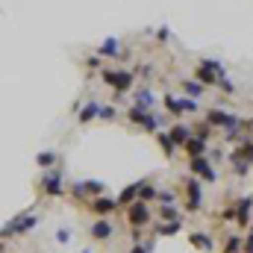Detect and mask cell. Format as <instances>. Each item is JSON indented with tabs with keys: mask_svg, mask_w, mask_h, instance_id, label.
I'll list each match as a JSON object with an SVG mask.
<instances>
[{
	"mask_svg": "<svg viewBox=\"0 0 253 253\" xmlns=\"http://www.w3.org/2000/svg\"><path fill=\"white\" fill-rule=\"evenodd\" d=\"M189 242L194 245V248H197V251H203V253H209L212 248H215V245H212V239H209L206 233H191Z\"/></svg>",
	"mask_w": 253,
	"mask_h": 253,
	"instance_id": "11",
	"label": "cell"
},
{
	"mask_svg": "<svg viewBox=\"0 0 253 253\" xmlns=\"http://www.w3.org/2000/svg\"><path fill=\"white\" fill-rule=\"evenodd\" d=\"M168 135H171V141H174V144H186V141L191 138V129H189V124H174Z\"/></svg>",
	"mask_w": 253,
	"mask_h": 253,
	"instance_id": "10",
	"label": "cell"
},
{
	"mask_svg": "<svg viewBox=\"0 0 253 253\" xmlns=\"http://www.w3.org/2000/svg\"><path fill=\"white\" fill-rule=\"evenodd\" d=\"M191 171H194L200 180H206V183L215 180V168L206 162V156H194V159H191Z\"/></svg>",
	"mask_w": 253,
	"mask_h": 253,
	"instance_id": "5",
	"label": "cell"
},
{
	"mask_svg": "<svg viewBox=\"0 0 253 253\" xmlns=\"http://www.w3.org/2000/svg\"><path fill=\"white\" fill-rule=\"evenodd\" d=\"M112 236V224L106 221V218H100V221H94V227H91V239H97V242H103V239H109Z\"/></svg>",
	"mask_w": 253,
	"mask_h": 253,
	"instance_id": "8",
	"label": "cell"
},
{
	"mask_svg": "<svg viewBox=\"0 0 253 253\" xmlns=\"http://www.w3.org/2000/svg\"><path fill=\"white\" fill-rule=\"evenodd\" d=\"M165 106H168L171 115H183V100H174V97L168 94V97H165Z\"/></svg>",
	"mask_w": 253,
	"mask_h": 253,
	"instance_id": "19",
	"label": "cell"
},
{
	"mask_svg": "<svg viewBox=\"0 0 253 253\" xmlns=\"http://www.w3.org/2000/svg\"><path fill=\"white\" fill-rule=\"evenodd\" d=\"M56 239H59V242H71V233H68V230H59Z\"/></svg>",
	"mask_w": 253,
	"mask_h": 253,
	"instance_id": "29",
	"label": "cell"
},
{
	"mask_svg": "<svg viewBox=\"0 0 253 253\" xmlns=\"http://www.w3.org/2000/svg\"><path fill=\"white\" fill-rule=\"evenodd\" d=\"M183 88L189 91L191 97H200V94H203V85H200V83H189V80H183Z\"/></svg>",
	"mask_w": 253,
	"mask_h": 253,
	"instance_id": "23",
	"label": "cell"
},
{
	"mask_svg": "<svg viewBox=\"0 0 253 253\" xmlns=\"http://www.w3.org/2000/svg\"><path fill=\"white\" fill-rule=\"evenodd\" d=\"M186 150H189L191 159H194V156H203V153H206V141H203V138H189V141H186Z\"/></svg>",
	"mask_w": 253,
	"mask_h": 253,
	"instance_id": "14",
	"label": "cell"
},
{
	"mask_svg": "<svg viewBox=\"0 0 253 253\" xmlns=\"http://www.w3.org/2000/svg\"><path fill=\"white\" fill-rule=\"evenodd\" d=\"M180 227H183V221H168V224H156V233L174 236V233H180Z\"/></svg>",
	"mask_w": 253,
	"mask_h": 253,
	"instance_id": "16",
	"label": "cell"
},
{
	"mask_svg": "<svg viewBox=\"0 0 253 253\" xmlns=\"http://www.w3.org/2000/svg\"><path fill=\"white\" fill-rule=\"evenodd\" d=\"M91 206H94V212H97V215H109V212L118 206V200H112V197H97Z\"/></svg>",
	"mask_w": 253,
	"mask_h": 253,
	"instance_id": "12",
	"label": "cell"
},
{
	"mask_svg": "<svg viewBox=\"0 0 253 253\" xmlns=\"http://www.w3.org/2000/svg\"><path fill=\"white\" fill-rule=\"evenodd\" d=\"M138 189H141V183H135V186H129L118 194V206H126V203H135L138 200Z\"/></svg>",
	"mask_w": 253,
	"mask_h": 253,
	"instance_id": "13",
	"label": "cell"
},
{
	"mask_svg": "<svg viewBox=\"0 0 253 253\" xmlns=\"http://www.w3.org/2000/svg\"><path fill=\"white\" fill-rule=\"evenodd\" d=\"M156 200H159L162 206H171V203L177 200V194H174V191H159V197H156Z\"/></svg>",
	"mask_w": 253,
	"mask_h": 253,
	"instance_id": "25",
	"label": "cell"
},
{
	"mask_svg": "<svg viewBox=\"0 0 253 253\" xmlns=\"http://www.w3.org/2000/svg\"><path fill=\"white\" fill-rule=\"evenodd\" d=\"M242 253H253V230L248 233V239L242 242Z\"/></svg>",
	"mask_w": 253,
	"mask_h": 253,
	"instance_id": "28",
	"label": "cell"
},
{
	"mask_svg": "<svg viewBox=\"0 0 253 253\" xmlns=\"http://www.w3.org/2000/svg\"><path fill=\"white\" fill-rule=\"evenodd\" d=\"M236 156L253 165V144H251V141H242V147H239V153H236Z\"/></svg>",
	"mask_w": 253,
	"mask_h": 253,
	"instance_id": "18",
	"label": "cell"
},
{
	"mask_svg": "<svg viewBox=\"0 0 253 253\" xmlns=\"http://www.w3.org/2000/svg\"><path fill=\"white\" fill-rule=\"evenodd\" d=\"M200 203H203V191H200V183L197 180H189V209H200Z\"/></svg>",
	"mask_w": 253,
	"mask_h": 253,
	"instance_id": "9",
	"label": "cell"
},
{
	"mask_svg": "<svg viewBox=\"0 0 253 253\" xmlns=\"http://www.w3.org/2000/svg\"><path fill=\"white\" fill-rule=\"evenodd\" d=\"M126 221H129L132 227H144V224H150V206L141 203V200L129 203V209H126Z\"/></svg>",
	"mask_w": 253,
	"mask_h": 253,
	"instance_id": "3",
	"label": "cell"
},
{
	"mask_svg": "<svg viewBox=\"0 0 253 253\" xmlns=\"http://www.w3.org/2000/svg\"><path fill=\"white\" fill-rule=\"evenodd\" d=\"M100 77H103V83H106V85H112L115 91H126V88L132 85V80H135L129 71H109V68H103V71H100Z\"/></svg>",
	"mask_w": 253,
	"mask_h": 253,
	"instance_id": "1",
	"label": "cell"
},
{
	"mask_svg": "<svg viewBox=\"0 0 253 253\" xmlns=\"http://www.w3.org/2000/svg\"><path fill=\"white\" fill-rule=\"evenodd\" d=\"M97 115H100L103 121H115V109H112V106H100V112H97Z\"/></svg>",
	"mask_w": 253,
	"mask_h": 253,
	"instance_id": "27",
	"label": "cell"
},
{
	"mask_svg": "<svg viewBox=\"0 0 253 253\" xmlns=\"http://www.w3.org/2000/svg\"><path fill=\"white\" fill-rule=\"evenodd\" d=\"M135 106H138V109H144V112H150V109L156 106L153 91H150V88H138V91H135Z\"/></svg>",
	"mask_w": 253,
	"mask_h": 253,
	"instance_id": "7",
	"label": "cell"
},
{
	"mask_svg": "<svg viewBox=\"0 0 253 253\" xmlns=\"http://www.w3.org/2000/svg\"><path fill=\"white\" fill-rule=\"evenodd\" d=\"M233 165H236V174H239V177H245V174L251 171V162H245V159H239V156L233 159Z\"/></svg>",
	"mask_w": 253,
	"mask_h": 253,
	"instance_id": "24",
	"label": "cell"
},
{
	"mask_svg": "<svg viewBox=\"0 0 253 253\" xmlns=\"http://www.w3.org/2000/svg\"><path fill=\"white\" fill-rule=\"evenodd\" d=\"M141 126H144V129H147V132H156V129H159V118H156V115H150V112H147V115H144V121H141Z\"/></svg>",
	"mask_w": 253,
	"mask_h": 253,
	"instance_id": "21",
	"label": "cell"
},
{
	"mask_svg": "<svg viewBox=\"0 0 253 253\" xmlns=\"http://www.w3.org/2000/svg\"><path fill=\"white\" fill-rule=\"evenodd\" d=\"M42 186H44V194H47V197H59V194H62V174H59V171H47Z\"/></svg>",
	"mask_w": 253,
	"mask_h": 253,
	"instance_id": "6",
	"label": "cell"
},
{
	"mask_svg": "<svg viewBox=\"0 0 253 253\" xmlns=\"http://www.w3.org/2000/svg\"><path fill=\"white\" fill-rule=\"evenodd\" d=\"M156 197H159V191L153 189V186H144V183H141V189H138V200H141V203H150V200H156Z\"/></svg>",
	"mask_w": 253,
	"mask_h": 253,
	"instance_id": "17",
	"label": "cell"
},
{
	"mask_svg": "<svg viewBox=\"0 0 253 253\" xmlns=\"http://www.w3.org/2000/svg\"><path fill=\"white\" fill-rule=\"evenodd\" d=\"M97 53H100V59L106 56V59H129V50H121V42L118 39H106L100 47H97Z\"/></svg>",
	"mask_w": 253,
	"mask_h": 253,
	"instance_id": "4",
	"label": "cell"
},
{
	"mask_svg": "<svg viewBox=\"0 0 253 253\" xmlns=\"http://www.w3.org/2000/svg\"><path fill=\"white\" fill-rule=\"evenodd\" d=\"M42 168H47V165H53L56 162V150H47V153H39V159H36Z\"/></svg>",
	"mask_w": 253,
	"mask_h": 253,
	"instance_id": "20",
	"label": "cell"
},
{
	"mask_svg": "<svg viewBox=\"0 0 253 253\" xmlns=\"http://www.w3.org/2000/svg\"><path fill=\"white\" fill-rule=\"evenodd\" d=\"M159 215H162L165 221H180V218H177V209H174V206H162V209H159Z\"/></svg>",
	"mask_w": 253,
	"mask_h": 253,
	"instance_id": "26",
	"label": "cell"
},
{
	"mask_svg": "<svg viewBox=\"0 0 253 253\" xmlns=\"http://www.w3.org/2000/svg\"><path fill=\"white\" fill-rule=\"evenodd\" d=\"M85 65H88V68H97V65H100V56H88Z\"/></svg>",
	"mask_w": 253,
	"mask_h": 253,
	"instance_id": "30",
	"label": "cell"
},
{
	"mask_svg": "<svg viewBox=\"0 0 253 253\" xmlns=\"http://www.w3.org/2000/svg\"><path fill=\"white\" fill-rule=\"evenodd\" d=\"M97 112H100V103H97V100H88V103L83 106V112H80V121L85 124V121H91Z\"/></svg>",
	"mask_w": 253,
	"mask_h": 253,
	"instance_id": "15",
	"label": "cell"
},
{
	"mask_svg": "<svg viewBox=\"0 0 253 253\" xmlns=\"http://www.w3.org/2000/svg\"><path fill=\"white\" fill-rule=\"evenodd\" d=\"M39 224V218L33 215V212H27V215H18L12 224H6L3 230H0V236H21V233H27V230H33Z\"/></svg>",
	"mask_w": 253,
	"mask_h": 253,
	"instance_id": "2",
	"label": "cell"
},
{
	"mask_svg": "<svg viewBox=\"0 0 253 253\" xmlns=\"http://www.w3.org/2000/svg\"><path fill=\"white\" fill-rule=\"evenodd\" d=\"M224 253H242V239H239V236L227 239V245H224Z\"/></svg>",
	"mask_w": 253,
	"mask_h": 253,
	"instance_id": "22",
	"label": "cell"
}]
</instances>
